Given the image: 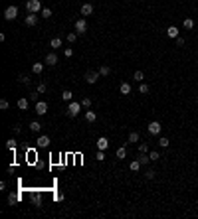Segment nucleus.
Here are the masks:
<instances>
[{
  "label": "nucleus",
  "instance_id": "nucleus-1",
  "mask_svg": "<svg viewBox=\"0 0 198 219\" xmlns=\"http://www.w3.org/2000/svg\"><path fill=\"white\" fill-rule=\"evenodd\" d=\"M81 107H83L81 103H71V101H69V105H67V117L75 119V117L79 115V111H81Z\"/></svg>",
  "mask_w": 198,
  "mask_h": 219
},
{
  "label": "nucleus",
  "instance_id": "nucleus-2",
  "mask_svg": "<svg viewBox=\"0 0 198 219\" xmlns=\"http://www.w3.org/2000/svg\"><path fill=\"white\" fill-rule=\"evenodd\" d=\"M26 10L30 12V14H38V12L42 10V2L40 0H28L26 2Z\"/></svg>",
  "mask_w": 198,
  "mask_h": 219
},
{
  "label": "nucleus",
  "instance_id": "nucleus-3",
  "mask_svg": "<svg viewBox=\"0 0 198 219\" xmlns=\"http://www.w3.org/2000/svg\"><path fill=\"white\" fill-rule=\"evenodd\" d=\"M16 16H18V8L16 6H8L6 10H4V20H8V22L16 20Z\"/></svg>",
  "mask_w": 198,
  "mask_h": 219
},
{
  "label": "nucleus",
  "instance_id": "nucleus-4",
  "mask_svg": "<svg viewBox=\"0 0 198 219\" xmlns=\"http://www.w3.org/2000/svg\"><path fill=\"white\" fill-rule=\"evenodd\" d=\"M101 77V73L99 71H87L85 73V81L89 83V85H93V83H97V79Z\"/></svg>",
  "mask_w": 198,
  "mask_h": 219
},
{
  "label": "nucleus",
  "instance_id": "nucleus-5",
  "mask_svg": "<svg viewBox=\"0 0 198 219\" xmlns=\"http://www.w3.org/2000/svg\"><path fill=\"white\" fill-rule=\"evenodd\" d=\"M75 32H77V34H85V32H87V22H85V18L75 20Z\"/></svg>",
  "mask_w": 198,
  "mask_h": 219
},
{
  "label": "nucleus",
  "instance_id": "nucleus-6",
  "mask_svg": "<svg viewBox=\"0 0 198 219\" xmlns=\"http://www.w3.org/2000/svg\"><path fill=\"white\" fill-rule=\"evenodd\" d=\"M36 144H38V148H48V146H50V136H48V134H42V136H38Z\"/></svg>",
  "mask_w": 198,
  "mask_h": 219
},
{
  "label": "nucleus",
  "instance_id": "nucleus-7",
  "mask_svg": "<svg viewBox=\"0 0 198 219\" xmlns=\"http://www.w3.org/2000/svg\"><path fill=\"white\" fill-rule=\"evenodd\" d=\"M36 113L38 115H46V113H48V103H44V101H38L36 103Z\"/></svg>",
  "mask_w": 198,
  "mask_h": 219
},
{
  "label": "nucleus",
  "instance_id": "nucleus-8",
  "mask_svg": "<svg viewBox=\"0 0 198 219\" xmlns=\"http://www.w3.org/2000/svg\"><path fill=\"white\" fill-rule=\"evenodd\" d=\"M161 123H157V120H153V123H149V132L151 134H161Z\"/></svg>",
  "mask_w": 198,
  "mask_h": 219
},
{
  "label": "nucleus",
  "instance_id": "nucleus-9",
  "mask_svg": "<svg viewBox=\"0 0 198 219\" xmlns=\"http://www.w3.org/2000/svg\"><path fill=\"white\" fill-rule=\"evenodd\" d=\"M97 148H99V150H107V148H109V140H107L105 136H99V138H97Z\"/></svg>",
  "mask_w": 198,
  "mask_h": 219
},
{
  "label": "nucleus",
  "instance_id": "nucleus-10",
  "mask_svg": "<svg viewBox=\"0 0 198 219\" xmlns=\"http://www.w3.org/2000/svg\"><path fill=\"white\" fill-rule=\"evenodd\" d=\"M91 14H93V4H89V2L83 4L81 6V16H91Z\"/></svg>",
  "mask_w": 198,
  "mask_h": 219
},
{
  "label": "nucleus",
  "instance_id": "nucleus-11",
  "mask_svg": "<svg viewBox=\"0 0 198 219\" xmlns=\"http://www.w3.org/2000/svg\"><path fill=\"white\" fill-rule=\"evenodd\" d=\"M44 63H46V65H56V63H58V56H56V53H48L46 59H44Z\"/></svg>",
  "mask_w": 198,
  "mask_h": 219
},
{
  "label": "nucleus",
  "instance_id": "nucleus-12",
  "mask_svg": "<svg viewBox=\"0 0 198 219\" xmlns=\"http://www.w3.org/2000/svg\"><path fill=\"white\" fill-rule=\"evenodd\" d=\"M24 22H26V26H36V24H38V16L36 14H28Z\"/></svg>",
  "mask_w": 198,
  "mask_h": 219
},
{
  "label": "nucleus",
  "instance_id": "nucleus-13",
  "mask_svg": "<svg viewBox=\"0 0 198 219\" xmlns=\"http://www.w3.org/2000/svg\"><path fill=\"white\" fill-rule=\"evenodd\" d=\"M166 36L172 38V40H176V38H178V28H176V26H170V28L166 30Z\"/></svg>",
  "mask_w": 198,
  "mask_h": 219
},
{
  "label": "nucleus",
  "instance_id": "nucleus-14",
  "mask_svg": "<svg viewBox=\"0 0 198 219\" xmlns=\"http://www.w3.org/2000/svg\"><path fill=\"white\" fill-rule=\"evenodd\" d=\"M119 91H121V95H129L131 93V85H129V83H121Z\"/></svg>",
  "mask_w": 198,
  "mask_h": 219
},
{
  "label": "nucleus",
  "instance_id": "nucleus-15",
  "mask_svg": "<svg viewBox=\"0 0 198 219\" xmlns=\"http://www.w3.org/2000/svg\"><path fill=\"white\" fill-rule=\"evenodd\" d=\"M85 120L87 123H95V120H97V115H95L93 111H87L85 113Z\"/></svg>",
  "mask_w": 198,
  "mask_h": 219
},
{
  "label": "nucleus",
  "instance_id": "nucleus-16",
  "mask_svg": "<svg viewBox=\"0 0 198 219\" xmlns=\"http://www.w3.org/2000/svg\"><path fill=\"white\" fill-rule=\"evenodd\" d=\"M32 71H34L36 75H40L42 71H44V63H34V65H32Z\"/></svg>",
  "mask_w": 198,
  "mask_h": 219
},
{
  "label": "nucleus",
  "instance_id": "nucleus-17",
  "mask_svg": "<svg viewBox=\"0 0 198 219\" xmlns=\"http://www.w3.org/2000/svg\"><path fill=\"white\" fill-rule=\"evenodd\" d=\"M182 26L186 28V30H192V28H194V20H192V18H184Z\"/></svg>",
  "mask_w": 198,
  "mask_h": 219
},
{
  "label": "nucleus",
  "instance_id": "nucleus-18",
  "mask_svg": "<svg viewBox=\"0 0 198 219\" xmlns=\"http://www.w3.org/2000/svg\"><path fill=\"white\" fill-rule=\"evenodd\" d=\"M18 109H22V111H26V109H28V99H26V97L18 99Z\"/></svg>",
  "mask_w": 198,
  "mask_h": 219
},
{
  "label": "nucleus",
  "instance_id": "nucleus-19",
  "mask_svg": "<svg viewBox=\"0 0 198 219\" xmlns=\"http://www.w3.org/2000/svg\"><path fill=\"white\" fill-rule=\"evenodd\" d=\"M50 45H52L54 49L62 48V40H60V38H52V41H50Z\"/></svg>",
  "mask_w": 198,
  "mask_h": 219
},
{
  "label": "nucleus",
  "instance_id": "nucleus-20",
  "mask_svg": "<svg viewBox=\"0 0 198 219\" xmlns=\"http://www.w3.org/2000/svg\"><path fill=\"white\" fill-rule=\"evenodd\" d=\"M32 201H34V205H36V207H40V205H42V197H40V193H32Z\"/></svg>",
  "mask_w": 198,
  "mask_h": 219
},
{
  "label": "nucleus",
  "instance_id": "nucleus-21",
  "mask_svg": "<svg viewBox=\"0 0 198 219\" xmlns=\"http://www.w3.org/2000/svg\"><path fill=\"white\" fill-rule=\"evenodd\" d=\"M40 128H42V124L38 123V120H34V123H30V130H32V132H40Z\"/></svg>",
  "mask_w": 198,
  "mask_h": 219
},
{
  "label": "nucleus",
  "instance_id": "nucleus-22",
  "mask_svg": "<svg viewBox=\"0 0 198 219\" xmlns=\"http://www.w3.org/2000/svg\"><path fill=\"white\" fill-rule=\"evenodd\" d=\"M117 158H127V150H125V146H121V148H117Z\"/></svg>",
  "mask_w": 198,
  "mask_h": 219
},
{
  "label": "nucleus",
  "instance_id": "nucleus-23",
  "mask_svg": "<svg viewBox=\"0 0 198 219\" xmlns=\"http://www.w3.org/2000/svg\"><path fill=\"white\" fill-rule=\"evenodd\" d=\"M133 79H135L137 83H141L143 79H145V75H143V71H135V73H133Z\"/></svg>",
  "mask_w": 198,
  "mask_h": 219
},
{
  "label": "nucleus",
  "instance_id": "nucleus-24",
  "mask_svg": "<svg viewBox=\"0 0 198 219\" xmlns=\"http://www.w3.org/2000/svg\"><path fill=\"white\" fill-rule=\"evenodd\" d=\"M139 162L143 164V166H145V164H149L151 162V158H149V154H143L141 152V156H139Z\"/></svg>",
  "mask_w": 198,
  "mask_h": 219
},
{
  "label": "nucleus",
  "instance_id": "nucleus-25",
  "mask_svg": "<svg viewBox=\"0 0 198 219\" xmlns=\"http://www.w3.org/2000/svg\"><path fill=\"white\" fill-rule=\"evenodd\" d=\"M139 93L147 95V93H149V85H147V83H139Z\"/></svg>",
  "mask_w": 198,
  "mask_h": 219
},
{
  "label": "nucleus",
  "instance_id": "nucleus-26",
  "mask_svg": "<svg viewBox=\"0 0 198 219\" xmlns=\"http://www.w3.org/2000/svg\"><path fill=\"white\" fill-rule=\"evenodd\" d=\"M141 166H143V164L139 162V160H133V162H131V166H129V168H131L133 172H137V170H139V168H141Z\"/></svg>",
  "mask_w": 198,
  "mask_h": 219
},
{
  "label": "nucleus",
  "instance_id": "nucleus-27",
  "mask_svg": "<svg viewBox=\"0 0 198 219\" xmlns=\"http://www.w3.org/2000/svg\"><path fill=\"white\" fill-rule=\"evenodd\" d=\"M62 99L64 101H71L73 99V93H71V91H64V93H62Z\"/></svg>",
  "mask_w": 198,
  "mask_h": 219
},
{
  "label": "nucleus",
  "instance_id": "nucleus-28",
  "mask_svg": "<svg viewBox=\"0 0 198 219\" xmlns=\"http://www.w3.org/2000/svg\"><path fill=\"white\" fill-rule=\"evenodd\" d=\"M6 148L8 150H16V140H14V138H10V140L6 142Z\"/></svg>",
  "mask_w": 198,
  "mask_h": 219
},
{
  "label": "nucleus",
  "instance_id": "nucleus-29",
  "mask_svg": "<svg viewBox=\"0 0 198 219\" xmlns=\"http://www.w3.org/2000/svg\"><path fill=\"white\" fill-rule=\"evenodd\" d=\"M149 158H151V162H157V160L161 158V154H159V152H155V150H153V152H149Z\"/></svg>",
  "mask_w": 198,
  "mask_h": 219
},
{
  "label": "nucleus",
  "instance_id": "nucleus-30",
  "mask_svg": "<svg viewBox=\"0 0 198 219\" xmlns=\"http://www.w3.org/2000/svg\"><path fill=\"white\" fill-rule=\"evenodd\" d=\"M81 105H83L85 109H89V107H91V99H89V97H83V99H81Z\"/></svg>",
  "mask_w": 198,
  "mask_h": 219
},
{
  "label": "nucleus",
  "instance_id": "nucleus-31",
  "mask_svg": "<svg viewBox=\"0 0 198 219\" xmlns=\"http://www.w3.org/2000/svg\"><path fill=\"white\" fill-rule=\"evenodd\" d=\"M99 73H101V75H109V73H111V69H109L107 65H101V67H99Z\"/></svg>",
  "mask_w": 198,
  "mask_h": 219
},
{
  "label": "nucleus",
  "instance_id": "nucleus-32",
  "mask_svg": "<svg viewBox=\"0 0 198 219\" xmlns=\"http://www.w3.org/2000/svg\"><path fill=\"white\" fill-rule=\"evenodd\" d=\"M18 81L22 83V85H30V79H28L26 75H20V77H18Z\"/></svg>",
  "mask_w": 198,
  "mask_h": 219
},
{
  "label": "nucleus",
  "instance_id": "nucleus-33",
  "mask_svg": "<svg viewBox=\"0 0 198 219\" xmlns=\"http://www.w3.org/2000/svg\"><path fill=\"white\" fill-rule=\"evenodd\" d=\"M139 152H143V154H147L149 152V146L145 144V142H141V144H139Z\"/></svg>",
  "mask_w": 198,
  "mask_h": 219
},
{
  "label": "nucleus",
  "instance_id": "nucleus-34",
  "mask_svg": "<svg viewBox=\"0 0 198 219\" xmlns=\"http://www.w3.org/2000/svg\"><path fill=\"white\" fill-rule=\"evenodd\" d=\"M129 142H139V132H131L129 134Z\"/></svg>",
  "mask_w": 198,
  "mask_h": 219
},
{
  "label": "nucleus",
  "instance_id": "nucleus-35",
  "mask_svg": "<svg viewBox=\"0 0 198 219\" xmlns=\"http://www.w3.org/2000/svg\"><path fill=\"white\" fill-rule=\"evenodd\" d=\"M95 160H99V162H103V160H105V150H99V152L95 154Z\"/></svg>",
  "mask_w": 198,
  "mask_h": 219
},
{
  "label": "nucleus",
  "instance_id": "nucleus-36",
  "mask_svg": "<svg viewBox=\"0 0 198 219\" xmlns=\"http://www.w3.org/2000/svg\"><path fill=\"white\" fill-rule=\"evenodd\" d=\"M75 38H77V32H71V34H67V41H69V44H73V41H75Z\"/></svg>",
  "mask_w": 198,
  "mask_h": 219
},
{
  "label": "nucleus",
  "instance_id": "nucleus-37",
  "mask_svg": "<svg viewBox=\"0 0 198 219\" xmlns=\"http://www.w3.org/2000/svg\"><path fill=\"white\" fill-rule=\"evenodd\" d=\"M159 144H161V146H163V148H166V146H168V144H170V140H168V138H165V136H163V138H161V140H159Z\"/></svg>",
  "mask_w": 198,
  "mask_h": 219
},
{
  "label": "nucleus",
  "instance_id": "nucleus-38",
  "mask_svg": "<svg viewBox=\"0 0 198 219\" xmlns=\"http://www.w3.org/2000/svg\"><path fill=\"white\" fill-rule=\"evenodd\" d=\"M42 16H44V18H50V16H52V10H50V8H42Z\"/></svg>",
  "mask_w": 198,
  "mask_h": 219
},
{
  "label": "nucleus",
  "instance_id": "nucleus-39",
  "mask_svg": "<svg viewBox=\"0 0 198 219\" xmlns=\"http://www.w3.org/2000/svg\"><path fill=\"white\" fill-rule=\"evenodd\" d=\"M8 107H10V105H8V101H6V99H2V101H0V109H2V111H6Z\"/></svg>",
  "mask_w": 198,
  "mask_h": 219
},
{
  "label": "nucleus",
  "instance_id": "nucleus-40",
  "mask_svg": "<svg viewBox=\"0 0 198 219\" xmlns=\"http://www.w3.org/2000/svg\"><path fill=\"white\" fill-rule=\"evenodd\" d=\"M46 89H48L46 83H40V85H38V93H46Z\"/></svg>",
  "mask_w": 198,
  "mask_h": 219
},
{
  "label": "nucleus",
  "instance_id": "nucleus-41",
  "mask_svg": "<svg viewBox=\"0 0 198 219\" xmlns=\"http://www.w3.org/2000/svg\"><path fill=\"white\" fill-rule=\"evenodd\" d=\"M145 178H147V180H153V178H155V172H153V170H147Z\"/></svg>",
  "mask_w": 198,
  "mask_h": 219
},
{
  "label": "nucleus",
  "instance_id": "nucleus-42",
  "mask_svg": "<svg viewBox=\"0 0 198 219\" xmlns=\"http://www.w3.org/2000/svg\"><path fill=\"white\" fill-rule=\"evenodd\" d=\"M64 53H65V57H71V56H73V49H71V48H65Z\"/></svg>",
  "mask_w": 198,
  "mask_h": 219
},
{
  "label": "nucleus",
  "instance_id": "nucleus-43",
  "mask_svg": "<svg viewBox=\"0 0 198 219\" xmlns=\"http://www.w3.org/2000/svg\"><path fill=\"white\" fill-rule=\"evenodd\" d=\"M38 95H40V93H38V91H34V93H30L28 99H30V101H38Z\"/></svg>",
  "mask_w": 198,
  "mask_h": 219
},
{
  "label": "nucleus",
  "instance_id": "nucleus-44",
  "mask_svg": "<svg viewBox=\"0 0 198 219\" xmlns=\"http://www.w3.org/2000/svg\"><path fill=\"white\" fill-rule=\"evenodd\" d=\"M8 201H10V203H16V201H18V196H12L10 193V196H8Z\"/></svg>",
  "mask_w": 198,
  "mask_h": 219
},
{
  "label": "nucleus",
  "instance_id": "nucleus-45",
  "mask_svg": "<svg viewBox=\"0 0 198 219\" xmlns=\"http://www.w3.org/2000/svg\"><path fill=\"white\" fill-rule=\"evenodd\" d=\"M176 45H178V48H182V45H184V40H182V38H176Z\"/></svg>",
  "mask_w": 198,
  "mask_h": 219
},
{
  "label": "nucleus",
  "instance_id": "nucleus-46",
  "mask_svg": "<svg viewBox=\"0 0 198 219\" xmlns=\"http://www.w3.org/2000/svg\"><path fill=\"white\" fill-rule=\"evenodd\" d=\"M64 197H65V196H64V193L60 192V193H58V196H56V199H58V201H64Z\"/></svg>",
  "mask_w": 198,
  "mask_h": 219
},
{
  "label": "nucleus",
  "instance_id": "nucleus-47",
  "mask_svg": "<svg viewBox=\"0 0 198 219\" xmlns=\"http://www.w3.org/2000/svg\"><path fill=\"white\" fill-rule=\"evenodd\" d=\"M12 130H14V132H16V134H20V132H22V128H20V126H18V124H16V126H14V128H12Z\"/></svg>",
  "mask_w": 198,
  "mask_h": 219
},
{
  "label": "nucleus",
  "instance_id": "nucleus-48",
  "mask_svg": "<svg viewBox=\"0 0 198 219\" xmlns=\"http://www.w3.org/2000/svg\"><path fill=\"white\" fill-rule=\"evenodd\" d=\"M196 126H198V123H196Z\"/></svg>",
  "mask_w": 198,
  "mask_h": 219
}]
</instances>
